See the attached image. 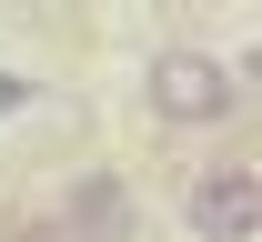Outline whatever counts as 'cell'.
Segmentation results:
<instances>
[{
    "instance_id": "7a4b0ae2",
    "label": "cell",
    "mask_w": 262,
    "mask_h": 242,
    "mask_svg": "<svg viewBox=\"0 0 262 242\" xmlns=\"http://www.w3.org/2000/svg\"><path fill=\"white\" fill-rule=\"evenodd\" d=\"M182 232H192V242H252L262 232V182H252V162H212V172L182 182Z\"/></svg>"
},
{
    "instance_id": "5b68a950",
    "label": "cell",
    "mask_w": 262,
    "mask_h": 242,
    "mask_svg": "<svg viewBox=\"0 0 262 242\" xmlns=\"http://www.w3.org/2000/svg\"><path fill=\"white\" fill-rule=\"evenodd\" d=\"M10 242H61V222H20V232H10Z\"/></svg>"
},
{
    "instance_id": "6da1fadb",
    "label": "cell",
    "mask_w": 262,
    "mask_h": 242,
    "mask_svg": "<svg viewBox=\"0 0 262 242\" xmlns=\"http://www.w3.org/2000/svg\"><path fill=\"white\" fill-rule=\"evenodd\" d=\"M141 101H151V121H171V131H212V121L242 111V71H232L222 51H202V40H171V51H151V71H141Z\"/></svg>"
},
{
    "instance_id": "3957f363",
    "label": "cell",
    "mask_w": 262,
    "mask_h": 242,
    "mask_svg": "<svg viewBox=\"0 0 262 242\" xmlns=\"http://www.w3.org/2000/svg\"><path fill=\"white\" fill-rule=\"evenodd\" d=\"M141 232V202H131L121 172H81L61 202V242H131Z\"/></svg>"
},
{
    "instance_id": "277c9868",
    "label": "cell",
    "mask_w": 262,
    "mask_h": 242,
    "mask_svg": "<svg viewBox=\"0 0 262 242\" xmlns=\"http://www.w3.org/2000/svg\"><path fill=\"white\" fill-rule=\"evenodd\" d=\"M20 101H31V81H20V71H0V121H10Z\"/></svg>"
}]
</instances>
